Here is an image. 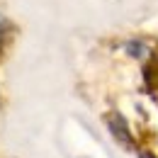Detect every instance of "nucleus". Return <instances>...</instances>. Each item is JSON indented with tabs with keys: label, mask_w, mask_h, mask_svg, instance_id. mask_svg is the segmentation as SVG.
Segmentation results:
<instances>
[{
	"label": "nucleus",
	"mask_w": 158,
	"mask_h": 158,
	"mask_svg": "<svg viewBox=\"0 0 158 158\" xmlns=\"http://www.w3.org/2000/svg\"><path fill=\"white\" fill-rule=\"evenodd\" d=\"M2 34H5V32H2V27H0V41H2Z\"/></svg>",
	"instance_id": "nucleus-2"
},
{
	"label": "nucleus",
	"mask_w": 158,
	"mask_h": 158,
	"mask_svg": "<svg viewBox=\"0 0 158 158\" xmlns=\"http://www.w3.org/2000/svg\"><path fill=\"white\" fill-rule=\"evenodd\" d=\"M143 158H153V156H148V153H143Z\"/></svg>",
	"instance_id": "nucleus-3"
},
{
	"label": "nucleus",
	"mask_w": 158,
	"mask_h": 158,
	"mask_svg": "<svg viewBox=\"0 0 158 158\" xmlns=\"http://www.w3.org/2000/svg\"><path fill=\"white\" fill-rule=\"evenodd\" d=\"M107 127H110V134L117 139L122 146H127V148H131L134 146V139H131V134H129V127H127V122H124V117L122 114H117V112H110L107 114Z\"/></svg>",
	"instance_id": "nucleus-1"
}]
</instances>
